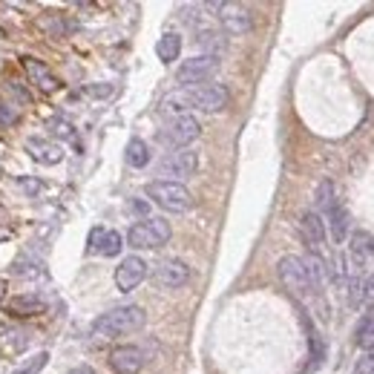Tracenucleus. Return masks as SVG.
<instances>
[{"mask_svg": "<svg viewBox=\"0 0 374 374\" xmlns=\"http://www.w3.org/2000/svg\"><path fill=\"white\" fill-rule=\"evenodd\" d=\"M144 276H147V262H144L141 256H127V259L115 268V285H118V291H124V294L135 291V288L144 282Z\"/></svg>", "mask_w": 374, "mask_h": 374, "instance_id": "obj_11", "label": "nucleus"}, {"mask_svg": "<svg viewBox=\"0 0 374 374\" xmlns=\"http://www.w3.org/2000/svg\"><path fill=\"white\" fill-rule=\"evenodd\" d=\"M84 93L93 95V98H107V95L115 93V87H113V84H93V87H87Z\"/></svg>", "mask_w": 374, "mask_h": 374, "instance_id": "obj_26", "label": "nucleus"}, {"mask_svg": "<svg viewBox=\"0 0 374 374\" xmlns=\"http://www.w3.org/2000/svg\"><path fill=\"white\" fill-rule=\"evenodd\" d=\"M0 299H4V282H0Z\"/></svg>", "mask_w": 374, "mask_h": 374, "instance_id": "obj_32", "label": "nucleus"}, {"mask_svg": "<svg viewBox=\"0 0 374 374\" xmlns=\"http://www.w3.org/2000/svg\"><path fill=\"white\" fill-rule=\"evenodd\" d=\"M147 323V314L141 306H121V308H113L107 314H101L95 323H93V337L98 340H113V337H124V334H133L138 328H144Z\"/></svg>", "mask_w": 374, "mask_h": 374, "instance_id": "obj_2", "label": "nucleus"}, {"mask_svg": "<svg viewBox=\"0 0 374 374\" xmlns=\"http://www.w3.org/2000/svg\"><path fill=\"white\" fill-rule=\"evenodd\" d=\"M110 368L115 374H138L144 368V351L135 346H118L110 354Z\"/></svg>", "mask_w": 374, "mask_h": 374, "instance_id": "obj_12", "label": "nucleus"}, {"mask_svg": "<svg viewBox=\"0 0 374 374\" xmlns=\"http://www.w3.org/2000/svg\"><path fill=\"white\" fill-rule=\"evenodd\" d=\"M357 346L363 351H374V308H368L363 317H360V326H357Z\"/></svg>", "mask_w": 374, "mask_h": 374, "instance_id": "obj_21", "label": "nucleus"}, {"mask_svg": "<svg viewBox=\"0 0 374 374\" xmlns=\"http://www.w3.org/2000/svg\"><path fill=\"white\" fill-rule=\"evenodd\" d=\"M337 202V193H334V185L328 182V179H323L320 185H317V213L323 216L331 204Z\"/></svg>", "mask_w": 374, "mask_h": 374, "instance_id": "obj_22", "label": "nucleus"}, {"mask_svg": "<svg viewBox=\"0 0 374 374\" xmlns=\"http://www.w3.org/2000/svg\"><path fill=\"white\" fill-rule=\"evenodd\" d=\"M323 219H328V224H331V237H334V242L340 245V242L348 237V213H346V207L340 204V199L323 213Z\"/></svg>", "mask_w": 374, "mask_h": 374, "instance_id": "obj_18", "label": "nucleus"}, {"mask_svg": "<svg viewBox=\"0 0 374 374\" xmlns=\"http://www.w3.org/2000/svg\"><path fill=\"white\" fill-rule=\"evenodd\" d=\"M66 374H98L93 365H78V368H72V371H66Z\"/></svg>", "mask_w": 374, "mask_h": 374, "instance_id": "obj_30", "label": "nucleus"}, {"mask_svg": "<svg viewBox=\"0 0 374 374\" xmlns=\"http://www.w3.org/2000/svg\"><path fill=\"white\" fill-rule=\"evenodd\" d=\"M179 52H182V38H179L176 32H167V35L159 38V43H156V55H159L162 63H173V61L179 58Z\"/></svg>", "mask_w": 374, "mask_h": 374, "instance_id": "obj_19", "label": "nucleus"}, {"mask_svg": "<svg viewBox=\"0 0 374 374\" xmlns=\"http://www.w3.org/2000/svg\"><path fill=\"white\" fill-rule=\"evenodd\" d=\"M228 101H231L228 87H222V84H199V87H182V90L170 93V95L162 101V110H165V113H173V115L179 118V115H187L190 110L219 113V110L228 107Z\"/></svg>", "mask_w": 374, "mask_h": 374, "instance_id": "obj_1", "label": "nucleus"}, {"mask_svg": "<svg viewBox=\"0 0 374 374\" xmlns=\"http://www.w3.org/2000/svg\"><path fill=\"white\" fill-rule=\"evenodd\" d=\"M216 69H219V55L202 52V55H193V58L182 61V66L176 69V81L182 87H199V84H207V78Z\"/></svg>", "mask_w": 374, "mask_h": 374, "instance_id": "obj_7", "label": "nucleus"}, {"mask_svg": "<svg viewBox=\"0 0 374 374\" xmlns=\"http://www.w3.org/2000/svg\"><path fill=\"white\" fill-rule=\"evenodd\" d=\"M121 245H124V239H121L118 231H101V228H95L90 234V251H98L101 256H118Z\"/></svg>", "mask_w": 374, "mask_h": 374, "instance_id": "obj_15", "label": "nucleus"}, {"mask_svg": "<svg viewBox=\"0 0 374 374\" xmlns=\"http://www.w3.org/2000/svg\"><path fill=\"white\" fill-rule=\"evenodd\" d=\"M21 185H24V190H29V193H38V190H41V182H35V179H32V182H29V179H21Z\"/></svg>", "mask_w": 374, "mask_h": 374, "instance_id": "obj_29", "label": "nucleus"}, {"mask_svg": "<svg viewBox=\"0 0 374 374\" xmlns=\"http://www.w3.org/2000/svg\"><path fill=\"white\" fill-rule=\"evenodd\" d=\"M46 360H49V354H46V351L35 354V357H32V363H29V365H26V368L21 371V374H41V368L46 365Z\"/></svg>", "mask_w": 374, "mask_h": 374, "instance_id": "obj_25", "label": "nucleus"}, {"mask_svg": "<svg viewBox=\"0 0 374 374\" xmlns=\"http://www.w3.org/2000/svg\"><path fill=\"white\" fill-rule=\"evenodd\" d=\"M12 121H18V113L12 110V104L0 101V124H12Z\"/></svg>", "mask_w": 374, "mask_h": 374, "instance_id": "obj_27", "label": "nucleus"}, {"mask_svg": "<svg viewBox=\"0 0 374 374\" xmlns=\"http://www.w3.org/2000/svg\"><path fill=\"white\" fill-rule=\"evenodd\" d=\"M202 46H207L210 49V55H216V49H222L224 46V38H222V32H216V29H199V38H196Z\"/></svg>", "mask_w": 374, "mask_h": 374, "instance_id": "obj_23", "label": "nucleus"}, {"mask_svg": "<svg viewBox=\"0 0 374 374\" xmlns=\"http://www.w3.org/2000/svg\"><path fill=\"white\" fill-rule=\"evenodd\" d=\"M196 170H199V153H193V150H173L159 162V176H167L165 182L190 179Z\"/></svg>", "mask_w": 374, "mask_h": 374, "instance_id": "obj_8", "label": "nucleus"}, {"mask_svg": "<svg viewBox=\"0 0 374 374\" xmlns=\"http://www.w3.org/2000/svg\"><path fill=\"white\" fill-rule=\"evenodd\" d=\"M170 222L167 219H141L135 222L130 234H127V242L130 248H138V251H147V248H162L167 239H170Z\"/></svg>", "mask_w": 374, "mask_h": 374, "instance_id": "obj_4", "label": "nucleus"}, {"mask_svg": "<svg viewBox=\"0 0 374 374\" xmlns=\"http://www.w3.org/2000/svg\"><path fill=\"white\" fill-rule=\"evenodd\" d=\"M26 153L38 162V165H58L61 159H63V150L55 144V141H49V138H29L26 141Z\"/></svg>", "mask_w": 374, "mask_h": 374, "instance_id": "obj_14", "label": "nucleus"}, {"mask_svg": "<svg viewBox=\"0 0 374 374\" xmlns=\"http://www.w3.org/2000/svg\"><path fill=\"white\" fill-rule=\"evenodd\" d=\"M130 207H133V210H138V213H147V204H141V202H133Z\"/></svg>", "mask_w": 374, "mask_h": 374, "instance_id": "obj_31", "label": "nucleus"}, {"mask_svg": "<svg viewBox=\"0 0 374 374\" xmlns=\"http://www.w3.org/2000/svg\"><path fill=\"white\" fill-rule=\"evenodd\" d=\"M299 234L311 251H320L326 245V219L317 210H306L299 216Z\"/></svg>", "mask_w": 374, "mask_h": 374, "instance_id": "obj_13", "label": "nucleus"}, {"mask_svg": "<svg viewBox=\"0 0 374 374\" xmlns=\"http://www.w3.org/2000/svg\"><path fill=\"white\" fill-rule=\"evenodd\" d=\"M52 133H58L61 138H72V127H69L66 121H61V118H58V121H52Z\"/></svg>", "mask_w": 374, "mask_h": 374, "instance_id": "obj_28", "label": "nucleus"}, {"mask_svg": "<svg viewBox=\"0 0 374 374\" xmlns=\"http://www.w3.org/2000/svg\"><path fill=\"white\" fill-rule=\"evenodd\" d=\"M24 66H26V72H29L32 84H38L43 93H52V90L58 87V78H55L52 69H49L43 61H38V58H26V61H24Z\"/></svg>", "mask_w": 374, "mask_h": 374, "instance_id": "obj_17", "label": "nucleus"}, {"mask_svg": "<svg viewBox=\"0 0 374 374\" xmlns=\"http://www.w3.org/2000/svg\"><path fill=\"white\" fill-rule=\"evenodd\" d=\"M202 135V124L193 115H179L170 118L162 130H159V141L170 150H187V144H193Z\"/></svg>", "mask_w": 374, "mask_h": 374, "instance_id": "obj_6", "label": "nucleus"}, {"mask_svg": "<svg viewBox=\"0 0 374 374\" xmlns=\"http://www.w3.org/2000/svg\"><path fill=\"white\" fill-rule=\"evenodd\" d=\"M276 274H279L282 285H285L294 296H299V299L308 296V294L314 291V282H311V274H308V265H306L303 256H294V254L282 256L279 265H276Z\"/></svg>", "mask_w": 374, "mask_h": 374, "instance_id": "obj_5", "label": "nucleus"}, {"mask_svg": "<svg viewBox=\"0 0 374 374\" xmlns=\"http://www.w3.org/2000/svg\"><path fill=\"white\" fill-rule=\"evenodd\" d=\"M6 308L15 314V317H35V314H43L46 311V303L38 296V294H18L12 296Z\"/></svg>", "mask_w": 374, "mask_h": 374, "instance_id": "obj_16", "label": "nucleus"}, {"mask_svg": "<svg viewBox=\"0 0 374 374\" xmlns=\"http://www.w3.org/2000/svg\"><path fill=\"white\" fill-rule=\"evenodd\" d=\"M147 196H150V202H156L167 213H187L193 207L190 190L185 185H179V182H165V179L150 182L147 185Z\"/></svg>", "mask_w": 374, "mask_h": 374, "instance_id": "obj_3", "label": "nucleus"}, {"mask_svg": "<svg viewBox=\"0 0 374 374\" xmlns=\"http://www.w3.org/2000/svg\"><path fill=\"white\" fill-rule=\"evenodd\" d=\"M124 159H127L130 167L141 170V167L150 165V147H147L141 138H133V141L127 144V150H124Z\"/></svg>", "mask_w": 374, "mask_h": 374, "instance_id": "obj_20", "label": "nucleus"}, {"mask_svg": "<svg viewBox=\"0 0 374 374\" xmlns=\"http://www.w3.org/2000/svg\"><path fill=\"white\" fill-rule=\"evenodd\" d=\"M153 279H156V285H162V288H167V291H176V288H185V285L190 282V268H187L185 259L170 256V259H162V262L156 265Z\"/></svg>", "mask_w": 374, "mask_h": 374, "instance_id": "obj_9", "label": "nucleus"}, {"mask_svg": "<svg viewBox=\"0 0 374 374\" xmlns=\"http://www.w3.org/2000/svg\"><path fill=\"white\" fill-rule=\"evenodd\" d=\"M351 251H354V256H365V254L371 251V237H368V234H354Z\"/></svg>", "mask_w": 374, "mask_h": 374, "instance_id": "obj_24", "label": "nucleus"}, {"mask_svg": "<svg viewBox=\"0 0 374 374\" xmlns=\"http://www.w3.org/2000/svg\"><path fill=\"white\" fill-rule=\"evenodd\" d=\"M207 9L219 12L224 35H245V32H251V12L245 6H237V4H207Z\"/></svg>", "mask_w": 374, "mask_h": 374, "instance_id": "obj_10", "label": "nucleus"}]
</instances>
